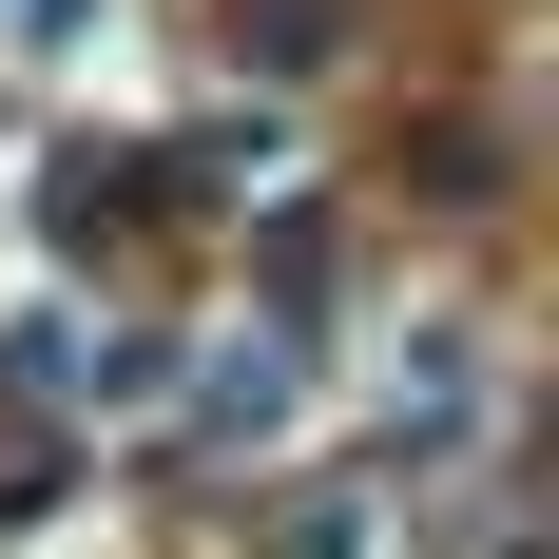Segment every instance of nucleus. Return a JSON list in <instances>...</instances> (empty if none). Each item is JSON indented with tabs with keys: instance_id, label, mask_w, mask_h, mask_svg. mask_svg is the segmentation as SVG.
<instances>
[{
	"instance_id": "obj_1",
	"label": "nucleus",
	"mask_w": 559,
	"mask_h": 559,
	"mask_svg": "<svg viewBox=\"0 0 559 559\" xmlns=\"http://www.w3.org/2000/svg\"><path fill=\"white\" fill-rule=\"evenodd\" d=\"M329 39H347V0H231V58H271V78L329 58Z\"/></svg>"
},
{
	"instance_id": "obj_2",
	"label": "nucleus",
	"mask_w": 559,
	"mask_h": 559,
	"mask_svg": "<svg viewBox=\"0 0 559 559\" xmlns=\"http://www.w3.org/2000/svg\"><path fill=\"white\" fill-rule=\"evenodd\" d=\"M58 502V444H0V521H39Z\"/></svg>"
}]
</instances>
